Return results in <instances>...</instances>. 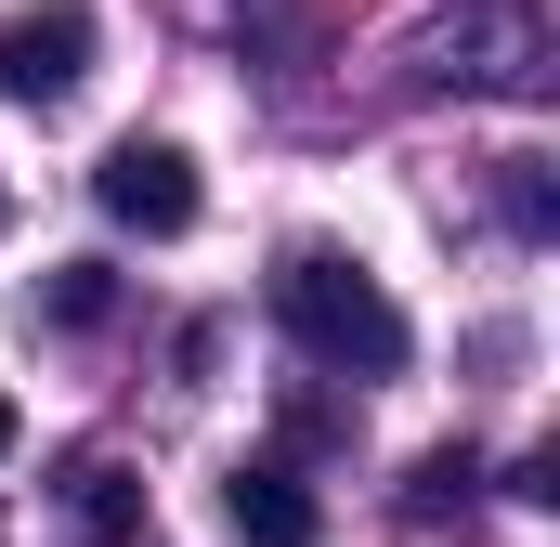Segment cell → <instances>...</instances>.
Listing matches in <instances>:
<instances>
[{
    "label": "cell",
    "instance_id": "cell-1",
    "mask_svg": "<svg viewBox=\"0 0 560 547\" xmlns=\"http://www.w3.org/2000/svg\"><path fill=\"white\" fill-rule=\"evenodd\" d=\"M275 326L313 352V365H326V379H405V352H418L405 300H392L365 261H339V248H287V274H275Z\"/></svg>",
    "mask_w": 560,
    "mask_h": 547
},
{
    "label": "cell",
    "instance_id": "cell-2",
    "mask_svg": "<svg viewBox=\"0 0 560 547\" xmlns=\"http://www.w3.org/2000/svg\"><path fill=\"white\" fill-rule=\"evenodd\" d=\"M92 209H105L118 235H183V222H196V156H183V143H156V131L105 143V170H92Z\"/></svg>",
    "mask_w": 560,
    "mask_h": 547
},
{
    "label": "cell",
    "instance_id": "cell-3",
    "mask_svg": "<svg viewBox=\"0 0 560 547\" xmlns=\"http://www.w3.org/2000/svg\"><path fill=\"white\" fill-rule=\"evenodd\" d=\"M92 39H105V26H92L79 0L13 13V26H0V92H13V105H66V92L92 79Z\"/></svg>",
    "mask_w": 560,
    "mask_h": 547
},
{
    "label": "cell",
    "instance_id": "cell-4",
    "mask_svg": "<svg viewBox=\"0 0 560 547\" xmlns=\"http://www.w3.org/2000/svg\"><path fill=\"white\" fill-rule=\"evenodd\" d=\"M222 509H235L248 547H313V535H326V509H313V482H300L287 456H248V469L222 482Z\"/></svg>",
    "mask_w": 560,
    "mask_h": 547
},
{
    "label": "cell",
    "instance_id": "cell-5",
    "mask_svg": "<svg viewBox=\"0 0 560 547\" xmlns=\"http://www.w3.org/2000/svg\"><path fill=\"white\" fill-rule=\"evenodd\" d=\"M79 535L92 547H131L143 535V482L131 469H79Z\"/></svg>",
    "mask_w": 560,
    "mask_h": 547
},
{
    "label": "cell",
    "instance_id": "cell-6",
    "mask_svg": "<svg viewBox=\"0 0 560 547\" xmlns=\"http://www.w3.org/2000/svg\"><path fill=\"white\" fill-rule=\"evenodd\" d=\"M105 313H118L105 261H66V274H52V326H105Z\"/></svg>",
    "mask_w": 560,
    "mask_h": 547
},
{
    "label": "cell",
    "instance_id": "cell-7",
    "mask_svg": "<svg viewBox=\"0 0 560 547\" xmlns=\"http://www.w3.org/2000/svg\"><path fill=\"white\" fill-rule=\"evenodd\" d=\"M469 482H482V456H469V443H443V456H418V509H456Z\"/></svg>",
    "mask_w": 560,
    "mask_h": 547
},
{
    "label": "cell",
    "instance_id": "cell-8",
    "mask_svg": "<svg viewBox=\"0 0 560 547\" xmlns=\"http://www.w3.org/2000/svg\"><path fill=\"white\" fill-rule=\"evenodd\" d=\"M13 430H26V417H13V392H0V456H13Z\"/></svg>",
    "mask_w": 560,
    "mask_h": 547
}]
</instances>
